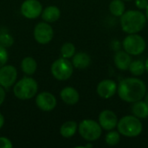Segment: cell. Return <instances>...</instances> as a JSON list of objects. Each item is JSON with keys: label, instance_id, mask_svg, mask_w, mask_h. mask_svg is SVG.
I'll return each mask as SVG.
<instances>
[{"label": "cell", "instance_id": "obj_21", "mask_svg": "<svg viewBox=\"0 0 148 148\" xmlns=\"http://www.w3.org/2000/svg\"><path fill=\"white\" fill-rule=\"evenodd\" d=\"M109 10L114 16H121L126 11V5L123 0H112L109 3Z\"/></svg>", "mask_w": 148, "mask_h": 148}, {"label": "cell", "instance_id": "obj_1", "mask_svg": "<svg viewBox=\"0 0 148 148\" xmlns=\"http://www.w3.org/2000/svg\"><path fill=\"white\" fill-rule=\"evenodd\" d=\"M119 97L129 103L140 101L147 93V86L143 81L136 77H128L123 79L117 88Z\"/></svg>", "mask_w": 148, "mask_h": 148}, {"label": "cell", "instance_id": "obj_3", "mask_svg": "<svg viewBox=\"0 0 148 148\" xmlns=\"http://www.w3.org/2000/svg\"><path fill=\"white\" fill-rule=\"evenodd\" d=\"M117 128L122 136L134 138L142 133L143 125L140 119L134 115H126L118 121Z\"/></svg>", "mask_w": 148, "mask_h": 148}, {"label": "cell", "instance_id": "obj_27", "mask_svg": "<svg viewBox=\"0 0 148 148\" xmlns=\"http://www.w3.org/2000/svg\"><path fill=\"white\" fill-rule=\"evenodd\" d=\"M12 143L11 141L5 138V137H0V148H11Z\"/></svg>", "mask_w": 148, "mask_h": 148}, {"label": "cell", "instance_id": "obj_19", "mask_svg": "<svg viewBox=\"0 0 148 148\" xmlns=\"http://www.w3.org/2000/svg\"><path fill=\"white\" fill-rule=\"evenodd\" d=\"M77 128H78L77 123L75 121H69L62 125L60 128V134L64 138H71L75 134Z\"/></svg>", "mask_w": 148, "mask_h": 148}, {"label": "cell", "instance_id": "obj_13", "mask_svg": "<svg viewBox=\"0 0 148 148\" xmlns=\"http://www.w3.org/2000/svg\"><path fill=\"white\" fill-rule=\"evenodd\" d=\"M36 104L42 111H51L56 106V99L51 93L42 92L36 96Z\"/></svg>", "mask_w": 148, "mask_h": 148}, {"label": "cell", "instance_id": "obj_30", "mask_svg": "<svg viewBox=\"0 0 148 148\" xmlns=\"http://www.w3.org/2000/svg\"><path fill=\"white\" fill-rule=\"evenodd\" d=\"M112 46H113V49H114V50H116V51H118V50H120V47H121V43H120V42L119 41H114L113 42H112Z\"/></svg>", "mask_w": 148, "mask_h": 148}, {"label": "cell", "instance_id": "obj_35", "mask_svg": "<svg viewBox=\"0 0 148 148\" xmlns=\"http://www.w3.org/2000/svg\"><path fill=\"white\" fill-rule=\"evenodd\" d=\"M93 147V145L92 144H88V145H86L84 147Z\"/></svg>", "mask_w": 148, "mask_h": 148}, {"label": "cell", "instance_id": "obj_29", "mask_svg": "<svg viewBox=\"0 0 148 148\" xmlns=\"http://www.w3.org/2000/svg\"><path fill=\"white\" fill-rule=\"evenodd\" d=\"M4 99H5V91L3 88V87L0 86V105L4 101Z\"/></svg>", "mask_w": 148, "mask_h": 148}, {"label": "cell", "instance_id": "obj_2", "mask_svg": "<svg viewBox=\"0 0 148 148\" xmlns=\"http://www.w3.org/2000/svg\"><path fill=\"white\" fill-rule=\"evenodd\" d=\"M147 23L145 14L137 10H129L121 16V26L127 34L139 33L143 29Z\"/></svg>", "mask_w": 148, "mask_h": 148}, {"label": "cell", "instance_id": "obj_12", "mask_svg": "<svg viewBox=\"0 0 148 148\" xmlns=\"http://www.w3.org/2000/svg\"><path fill=\"white\" fill-rule=\"evenodd\" d=\"M99 124L102 129L110 131L114 129L118 124V118L117 115L111 110H103L99 114Z\"/></svg>", "mask_w": 148, "mask_h": 148}, {"label": "cell", "instance_id": "obj_5", "mask_svg": "<svg viewBox=\"0 0 148 148\" xmlns=\"http://www.w3.org/2000/svg\"><path fill=\"white\" fill-rule=\"evenodd\" d=\"M78 130L81 136L87 141H95L102 134V128L99 122L94 120H83L80 123Z\"/></svg>", "mask_w": 148, "mask_h": 148}, {"label": "cell", "instance_id": "obj_24", "mask_svg": "<svg viewBox=\"0 0 148 148\" xmlns=\"http://www.w3.org/2000/svg\"><path fill=\"white\" fill-rule=\"evenodd\" d=\"M61 54L63 58H71L75 54V47L72 42H65L61 48Z\"/></svg>", "mask_w": 148, "mask_h": 148}, {"label": "cell", "instance_id": "obj_4", "mask_svg": "<svg viewBox=\"0 0 148 148\" xmlns=\"http://www.w3.org/2000/svg\"><path fill=\"white\" fill-rule=\"evenodd\" d=\"M37 89V82L33 78L24 77L15 84L13 92L16 98L20 100H29L35 96Z\"/></svg>", "mask_w": 148, "mask_h": 148}, {"label": "cell", "instance_id": "obj_33", "mask_svg": "<svg viewBox=\"0 0 148 148\" xmlns=\"http://www.w3.org/2000/svg\"><path fill=\"white\" fill-rule=\"evenodd\" d=\"M145 66H146V71L148 73V57L145 62Z\"/></svg>", "mask_w": 148, "mask_h": 148}, {"label": "cell", "instance_id": "obj_22", "mask_svg": "<svg viewBox=\"0 0 148 148\" xmlns=\"http://www.w3.org/2000/svg\"><path fill=\"white\" fill-rule=\"evenodd\" d=\"M128 70L130 71V73L134 75V76H140L142 75L145 71H146V66H145V62L141 60H135V61H132Z\"/></svg>", "mask_w": 148, "mask_h": 148}, {"label": "cell", "instance_id": "obj_17", "mask_svg": "<svg viewBox=\"0 0 148 148\" xmlns=\"http://www.w3.org/2000/svg\"><path fill=\"white\" fill-rule=\"evenodd\" d=\"M131 111L133 115L139 119H146L148 117V105L144 101H138L133 103Z\"/></svg>", "mask_w": 148, "mask_h": 148}, {"label": "cell", "instance_id": "obj_15", "mask_svg": "<svg viewBox=\"0 0 148 148\" xmlns=\"http://www.w3.org/2000/svg\"><path fill=\"white\" fill-rule=\"evenodd\" d=\"M60 96L62 100L68 105H75L79 101V99H80L78 91L72 87L64 88L61 91Z\"/></svg>", "mask_w": 148, "mask_h": 148}, {"label": "cell", "instance_id": "obj_28", "mask_svg": "<svg viewBox=\"0 0 148 148\" xmlns=\"http://www.w3.org/2000/svg\"><path fill=\"white\" fill-rule=\"evenodd\" d=\"M135 6L139 10H146L148 6V0H135Z\"/></svg>", "mask_w": 148, "mask_h": 148}, {"label": "cell", "instance_id": "obj_14", "mask_svg": "<svg viewBox=\"0 0 148 148\" xmlns=\"http://www.w3.org/2000/svg\"><path fill=\"white\" fill-rule=\"evenodd\" d=\"M114 62L118 69L127 70L132 62L131 55H129L125 50H118L114 56Z\"/></svg>", "mask_w": 148, "mask_h": 148}, {"label": "cell", "instance_id": "obj_31", "mask_svg": "<svg viewBox=\"0 0 148 148\" xmlns=\"http://www.w3.org/2000/svg\"><path fill=\"white\" fill-rule=\"evenodd\" d=\"M3 123H4V118L0 113V128H2V127L3 126Z\"/></svg>", "mask_w": 148, "mask_h": 148}, {"label": "cell", "instance_id": "obj_26", "mask_svg": "<svg viewBox=\"0 0 148 148\" xmlns=\"http://www.w3.org/2000/svg\"><path fill=\"white\" fill-rule=\"evenodd\" d=\"M8 60V53L6 51V49L0 45V68L5 65Z\"/></svg>", "mask_w": 148, "mask_h": 148}, {"label": "cell", "instance_id": "obj_34", "mask_svg": "<svg viewBox=\"0 0 148 148\" xmlns=\"http://www.w3.org/2000/svg\"><path fill=\"white\" fill-rule=\"evenodd\" d=\"M145 16H146V18H147V21L148 22V6L147 7V9H146V14H145Z\"/></svg>", "mask_w": 148, "mask_h": 148}, {"label": "cell", "instance_id": "obj_23", "mask_svg": "<svg viewBox=\"0 0 148 148\" xmlns=\"http://www.w3.org/2000/svg\"><path fill=\"white\" fill-rule=\"evenodd\" d=\"M121 140V134L118 131H112L110 130L109 133L107 134L105 137V141L108 146L114 147L119 144Z\"/></svg>", "mask_w": 148, "mask_h": 148}, {"label": "cell", "instance_id": "obj_16", "mask_svg": "<svg viewBox=\"0 0 148 148\" xmlns=\"http://www.w3.org/2000/svg\"><path fill=\"white\" fill-rule=\"evenodd\" d=\"M91 63V58L89 55L84 52H79L74 55L72 64L75 68L79 69H83L88 68Z\"/></svg>", "mask_w": 148, "mask_h": 148}, {"label": "cell", "instance_id": "obj_20", "mask_svg": "<svg viewBox=\"0 0 148 148\" xmlns=\"http://www.w3.org/2000/svg\"><path fill=\"white\" fill-rule=\"evenodd\" d=\"M21 68H22V70L26 75H31L35 74L36 68H37V64L34 58H32L30 56H27L23 59V61L21 62Z\"/></svg>", "mask_w": 148, "mask_h": 148}, {"label": "cell", "instance_id": "obj_32", "mask_svg": "<svg viewBox=\"0 0 148 148\" xmlns=\"http://www.w3.org/2000/svg\"><path fill=\"white\" fill-rule=\"evenodd\" d=\"M144 97H145V102H146V103L148 105V92L146 93V95H145V96H144Z\"/></svg>", "mask_w": 148, "mask_h": 148}, {"label": "cell", "instance_id": "obj_18", "mask_svg": "<svg viewBox=\"0 0 148 148\" xmlns=\"http://www.w3.org/2000/svg\"><path fill=\"white\" fill-rule=\"evenodd\" d=\"M61 11L56 6H49L42 11V18L47 23H53L58 20Z\"/></svg>", "mask_w": 148, "mask_h": 148}, {"label": "cell", "instance_id": "obj_7", "mask_svg": "<svg viewBox=\"0 0 148 148\" xmlns=\"http://www.w3.org/2000/svg\"><path fill=\"white\" fill-rule=\"evenodd\" d=\"M51 73L58 81H66L73 74V64L67 58L57 59L51 65Z\"/></svg>", "mask_w": 148, "mask_h": 148}, {"label": "cell", "instance_id": "obj_9", "mask_svg": "<svg viewBox=\"0 0 148 148\" xmlns=\"http://www.w3.org/2000/svg\"><path fill=\"white\" fill-rule=\"evenodd\" d=\"M42 11V5L38 0H25L21 5V13L29 19L38 17Z\"/></svg>", "mask_w": 148, "mask_h": 148}, {"label": "cell", "instance_id": "obj_8", "mask_svg": "<svg viewBox=\"0 0 148 148\" xmlns=\"http://www.w3.org/2000/svg\"><path fill=\"white\" fill-rule=\"evenodd\" d=\"M54 36L52 27L47 23H39L34 29V37L36 41L41 44L49 42Z\"/></svg>", "mask_w": 148, "mask_h": 148}, {"label": "cell", "instance_id": "obj_36", "mask_svg": "<svg viewBox=\"0 0 148 148\" xmlns=\"http://www.w3.org/2000/svg\"><path fill=\"white\" fill-rule=\"evenodd\" d=\"M123 1H132V0H123Z\"/></svg>", "mask_w": 148, "mask_h": 148}, {"label": "cell", "instance_id": "obj_11", "mask_svg": "<svg viewBox=\"0 0 148 148\" xmlns=\"http://www.w3.org/2000/svg\"><path fill=\"white\" fill-rule=\"evenodd\" d=\"M117 88L118 85L114 81L105 79L99 82V84L97 85L96 91L100 97L103 99H109L116 94Z\"/></svg>", "mask_w": 148, "mask_h": 148}, {"label": "cell", "instance_id": "obj_25", "mask_svg": "<svg viewBox=\"0 0 148 148\" xmlns=\"http://www.w3.org/2000/svg\"><path fill=\"white\" fill-rule=\"evenodd\" d=\"M14 42L13 37L8 33H2L0 34V45L6 47H10Z\"/></svg>", "mask_w": 148, "mask_h": 148}, {"label": "cell", "instance_id": "obj_6", "mask_svg": "<svg viewBox=\"0 0 148 148\" xmlns=\"http://www.w3.org/2000/svg\"><path fill=\"white\" fill-rule=\"evenodd\" d=\"M123 49L126 52H127L131 56H139L141 55L146 49V41L145 39L138 35L135 34H128L123 42H122Z\"/></svg>", "mask_w": 148, "mask_h": 148}, {"label": "cell", "instance_id": "obj_10", "mask_svg": "<svg viewBox=\"0 0 148 148\" xmlns=\"http://www.w3.org/2000/svg\"><path fill=\"white\" fill-rule=\"evenodd\" d=\"M17 77V71L14 66L3 65L0 68V86L10 88L14 84Z\"/></svg>", "mask_w": 148, "mask_h": 148}]
</instances>
